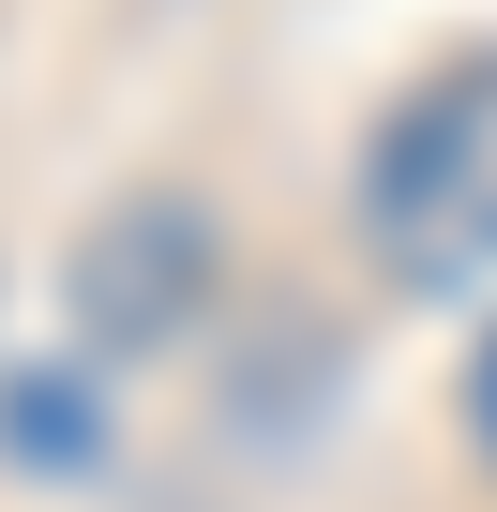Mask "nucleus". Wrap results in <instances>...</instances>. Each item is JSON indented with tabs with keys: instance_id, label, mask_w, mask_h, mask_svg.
I'll return each instance as SVG.
<instances>
[{
	"instance_id": "obj_1",
	"label": "nucleus",
	"mask_w": 497,
	"mask_h": 512,
	"mask_svg": "<svg viewBox=\"0 0 497 512\" xmlns=\"http://www.w3.org/2000/svg\"><path fill=\"white\" fill-rule=\"evenodd\" d=\"M362 226L407 287H482L497 272V46L437 61L392 106V136L362 166Z\"/></svg>"
},
{
	"instance_id": "obj_2",
	"label": "nucleus",
	"mask_w": 497,
	"mask_h": 512,
	"mask_svg": "<svg viewBox=\"0 0 497 512\" xmlns=\"http://www.w3.org/2000/svg\"><path fill=\"white\" fill-rule=\"evenodd\" d=\"M61 287H76V332L91 347H181L196 332V302H211V211L196 196H121V211H91V241L61 256Z\"/></svg>"
},
{
	"instance_id": "obj_3",
	"label": "nucleus",
	"mask_w": 497,
	"mask_h": 512,
	"mask_svg": "<svg viewBox=\"0 0 497 512\" xmlns=\"http://www.w3.org/2000/svg\"><path fill=\"white\" fill-rule=\"evenodd\" d=\"M0 437H16V452H91V392H16Z\"/></svg>"
},
{
	"instance_id": "obj_4",
	"label": "nucleus",
	"mask_w": 497,
	"mask_h": 512,
	"mask_svg": "<svg viewBox=\"0 0 497 512\" xmlns=\"http://www.w3.org/2000/svg\"><path fill=\"white\" fill-rule=\"evenodd\" d=\"M467 437L497 452V332H482V362H467Z\"/></svg>"
}]
</instances>
